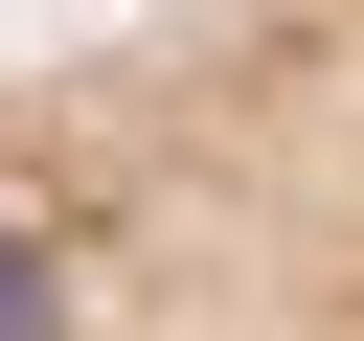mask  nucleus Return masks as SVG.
Masks as SVG:
<instances>
[{"label":"nucleus","instance_id":"1","mask_svg":"<svg viewBox=\"0 0 364 341\" xmlns=\"http://www.w3.org/2000/svg\"><path fill=\"white\" fill-rule=\"evenodd\" d=\"M0 341H364V0L0 23Z\"/></svg>","mask_w":364,"mask_h":341}]
</instances>
